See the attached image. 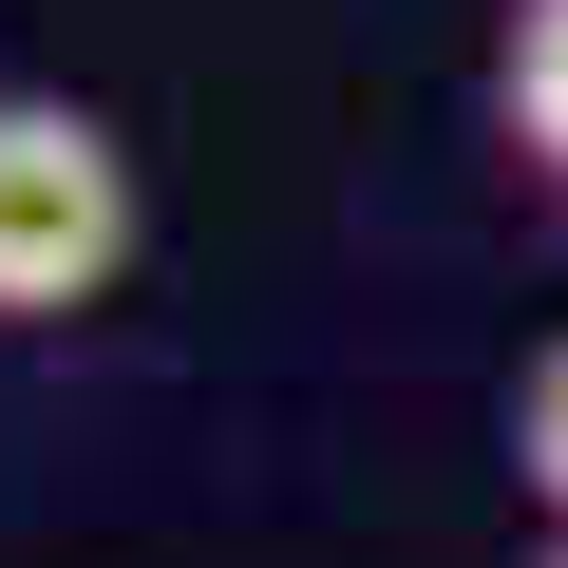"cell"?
<instances>
[{
    "label": "cell",
    "instance_id": "6da1fadb",
    "mask_svg": "<svg viewBox=\"0 0 568 568\" xmlns=\"http://www.w3.org/2000/svg\"><path fill=\"white\" fill-rule=\"evenodd\" d=\"M133 227H152V190H133V133L95 95H0V342L114 304Z\"/></svg>",
    "mask_w": 568,
    "mask_h": 568
},
{
    "label": "cell",
    "instance_id": "7a4b0ae2",
    "mask_svg": "<svg viewBox=\"0 0 568 568\" xmlns=\"http://www.w3.org/2000/svg\"><path fill=\"white\" fill-rule=\"evenodd\" d=\"M493 133L530 190H568V0H511L493 20Z\"/></svg>",
    "mask_w": 568,
    "mask_h": 568
},
{
    "label": "cell",
    "instance_id": "3957f363",
    "mask_svg": "<svg viewBox=\"0 0 568 568\" xmlns=\"http://www.w3.org/2000/svg\"><path fill=\"white\" fill-rule=\"evenodd\" d=\"M511 493L568 530V342H530V361H511Z\"/></svg>",
    "mask_w": 568,
    "mask_h": 568
},
{
    "label": "cell",
    "instance_id": "277c9868",
    "mask_svg": "<svg viewBox=\"0 0 568 568\" xmlns=\"http://www.w3.org/2000/svg\"><path fill=\"white\" fill-rule=\"evenodd\" d=\"M530 568H568V530H549V549H530Z\"/></svg>",
    "mask_w": 568,
    "mask_h": 568
}]
</instances>
